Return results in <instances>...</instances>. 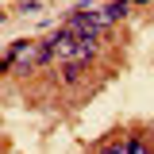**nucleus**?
I'll list each match as a JSON object with an SVG mask.
<instances>
[{"mask_svg":"<svg viewBox=\"0 0 154 154\" xmlns=\"http://www.w3.org/2000/svg\"><path fill=\"white\" fill-rule=\"evenodd\" d=\"M127 154H150V146L143 139H127Z\"/></svg>","mask_w":154,"mask_h":154,"instance_id":"nucleus-1","label":"nucleus"},{"mask_svg":"<svg viewBox=\"0 0 154 154\" xmlns=\"http://www.w3.org/2000/svg\"><path fill=\"white\" fill-rule=\"evenodd\" d=\"M100 154H127V139H123V143H108Z\"/></svg>","mask_w":154,"mask_h":154,"instance_id":"nucleus-2","label":"nucleus"},{"mask_svg":"<svg viewBox=\"0 0 154 154\" xmlns=\"http://www.w3.org/2000/svg\"><path fill=\"white\" fill-rule=\"evenodd\" d=\"M150 154H154V150H150Z\"/></svg>","mask_w":154,"mask_h":154,"instance_id":"nucleus-3","label":"nucleus"}]
</instances>
